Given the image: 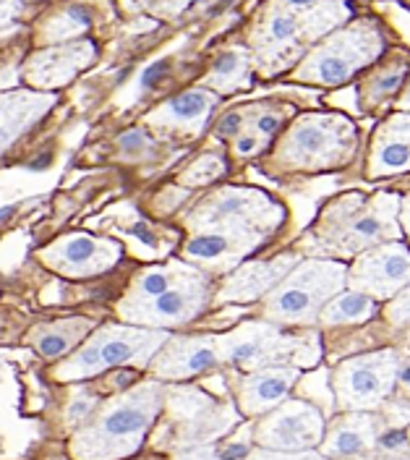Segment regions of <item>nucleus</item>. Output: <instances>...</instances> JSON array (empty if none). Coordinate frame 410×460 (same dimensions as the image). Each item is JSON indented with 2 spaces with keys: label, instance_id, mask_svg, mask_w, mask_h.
Wrapping results in <instances>:
<instances>
[{
  "label": "nucleus",
  "instance_id": "nucleus-1",
  "mask_svg": "<svg viewBox=\"0 0 410 460\" xmlns=\"http://www.w3.org/2000/svg\"><path fill=\"white\" fill-rule=\"evenodd\" d=\"M283 220V207L257 189H222L188 217L194 235L186 257L209 270L228 272L254 252Z\"/></svg>",
  "mask_w": 410,
  "mask_h": 460
},
{
  "label": "nucleus",
  "instance_id": "nucleus-2",
  "mask_svg": "<svg viewBox=\"0 0 410 460\" xmlns=\"http://www.w3.org/2000/svg\"><path fill=\"white\" fill-rule=\"evenodd\" d=\"M317 241L329 254L358 257L361 252L387 241H400V197L348 194L324 209L314 228Z\"/></svg>",
  "mask_w": 410,
  "mask_h": 460
},
{
  "label": "nucleus",
  "instance_id": "nucleus-3",
  "mask_svg": "<svg viewBox=\"0 0 410 460\" xmlns=\"http://www.w3.org/2000/svg\"><path fill=\"white\" fill-rule=\"evenodd\" d=\"M165 395L160 382H144L113 401L87 431L76 437L74 453L82 460H113L134 453L157 419Z\"/></svg>",
  "mask_w": 410,
  "mask_h": 460
},
{
  "label": "nucleus",
  "instance_id": "nucleus-4",
  "mask_svg": "<svg viewBox=\"0 0 410 460\" xmlns=\"http://www.w3.org/2000/svg\"><path fill=\"white\" fill-rule=\"evenodd\" d=\"M348 286V267L335 259H301L266 293L264 319L275 324H314L322 309Z\"/></svg>",
  "mask_w": 410,
  "mask_h": 460
},
{
  "label": "nucleus",
  "instance_id": "nucleus-5",
  "mask_svg": "<svg viewBox=\"0 0 410 460\" xmlns=\"http://www.w3.org/2000/svg\"><path fill=\"white\" fill-rule=\"evenodd\" d=\"M384 31L374 19L351 22L332 31L295 68V79L303 84L340 86L366 71L384 53Z\"/></svg>",
  "mask_w": 410,
  "mask_h": 460
},
{
  "label": "nucleus",
  "instance_id": "nucleus-6",
  "mask_svg": "<svg viewBox=\"0 0 410 460\" xmlns=\"http://www.w3.org/2000/svg\"><path fill=\"white\" fill-rule=\"evenodd\" d=\"M355 139V126L345 115H301L285 131L275 160L285 171H329L351 160Z\"/></svg>",
  "mask_w": 410,
  "mask_h": 460
},
{
  "label": "nucleus",
  "instance_id": "nucleus-7",
  "mask_svg": "<svg viewBox=\"0 0 410 460\" xmlns=\"http://www.w3.org/2000/svg\"><path fill=\"white\" fill-rule=\"evenodd\" d=\"M170 335L154 327H128V324H108L97 330L87 343L82 345L68 361H63L56 376L58 379H82L89 374L110 369V367H144L154 353L165 345Z\"/></svg>",
  "mask_w": 410,
  "mask_h": 460
},
{
  "label": "nucleus",
  "instance_id": "nucleus-8",
  "mask_svg": "<svg viewBox=\"0 0 410 460\" xmlns=\"http://www.w3.org/2000/svg\"><path fill=\"white\" fill-rule=\"evenodd\" d=\"M217 348L222 361L240 369H264L301 356L306 364L319 358V341L285 335L275 322H246L225 335H217Z\"/></svg>",
  "mask_w": 410,
  "mask_h": 460
},
{
  "label": "nucleus",
  "instance_id": "nucleus-9",
  "mask_svg": "<svg viewBox=\"0 0 410 460\" xmlns=\"http://www.w3.org/2000/svg\"><path fill=\"white\" fill-rule=\"evenodd\" d=\"M403 358L397 350H371L345 358L332 374V393L340 411H374L400 382Z\"/></svg>",
  "mask_w": 410,
  "mask_h": 460
},
{
  "label": "nucleus",
  "instance_id": "nucleus-10",
  "mask_svg": "<svg viewBox=\"0 0 410 460\" xmlns=\"http://www.w3.org/2000/svg\"><path fill=\"white\" fill-rule=\"evenodd\" d=\"M324 429L327 421L314 402L288 398L257 421L254 442L264 450L303 453V450H317L322 445Z\"/></svg>",
  "mask_w": 410,
  "mask_h": 460
},
{
  "label": "nucleus",
  "instance_id": "nucleus-11",
  "mask_svg": "<svg viewBox=\"0 0 410 460\" xmlns=\"http://www.w3.org/2000/svg\"><path fill=\"white\" fill-rule=\"evenodd\" d=\"M206 301H209V280L202 270L191 267L188 275H183L170 290L149 298L144 304H131V306L118 304V312L131 324L165 330V327L186 324L194 316L202 314Z\"/></svg>",
  "mask_w": 410,
  "mask_h": 460
},
{
  "label": "nucleus",
  "instance_id": "nucleus-12",
  "mask_svg": "<svg viewBox=\"0 0 410 460\" xmlns=\"http://www.w3.org/2000/svg\"><path fill=\"white\" fill-rule=\"evenodd\" d=\"M165 398L176 427V439L188 447L214 442L217 437L233 429L238 421L235 405L214 401L196 387H176Z\"/></svg>",
  "mask_w": 410,
  "mask_h": 460
},
{
  "label": "nucleus",
  "instance_id": "nucleus-13",
  "mask_svg": "<svg viewBox=\"0 0 410 460\" xmlns=\"http://www.w3.org/2000/svg\"><path fill=\"white\" fill-rule=\"evenodd\" d=\"M406 286H410V249L403 241L371 246L348 267V288L377 301H389Z\"/></svg>",
  "mask_w": 410,
  "mask_h": 460
},
{
  "label": "nucleus",
  "instance_id": "nucleus-14",
  "mask_svg": "<svg viewBox=\"0 0 410 460\" xmlns=\"http://www.w3.org/2000/svg\"><path fill=\"white\" fill-rule=\"evenodd\" d=\"M39 259L65 278H92L105 275L120 261V246L110 238L71 233L53 241L39 252Z\"/></svg>",
  "mask_w": 410,
  "mask_h": 460
},
{
  "label": "nucleus",
  "instance_id": "nucleus-15",
  "mask_svg": "<svg viewBox=\"0 0 410 460\" xmlns=\"http://www.w3.org/2000/svg\"><path fill=\"white\" fill-rule=\"evenodd\" d=\"M222 361L217 338H168L165 345L149 361V369L157 379H188L196 374L212 372Z\"/></svg>",
  "mask_w": 410,
  "mask_h": 460
},
{
  "label": "nucleus",
  "instance_id": "nucleus-16",
  "mask_svg": "<svg viewBox=\"0 0 410 460\" xmlns=\"http://www.w3.org/2000/svg\"><path fill=\"white\" fill-rule=\"evenodd\" d=\"M301 379V369L291 364H275L254 369L238 382V411L249 419H259L291 398Z\"/></svg>",
  "mask_w": 410,
  "mask_h": 460
},
{
  "label": "nucleus",
  "instance_id": "nucleus-17",
  "mask_svg": "<svg viewBox=\"0 0 410 460\" xmlns=\"http://www.w3.org/2000/svg\"><path fill=\"white\" fill-rule=\"evenodd\" d=\"M306 27H311V31L319 37L327 31L324 24H317L314 22V13L309 11H293L283 3H275L266 16L259 22V29H257V53H259V60L266 63V60H275V58H285L293 56L295 48L301 45L298 37Z\"/></svg>",
  "mask_w": 410,
  "mask_h": 460
},
{
  "label": "nucleus",
  "instance_id": "nucleus-18",
  "mask_svg": "<svg viewBox=\"0 0 410 460\" xmlns=\"http://www.w3.org/2000/svg\"><path fill=\"white\" fill-rule=\"evenodd\" d=\"M94 58H97V48L92 40L53 45V48L30 58L24 79L37 89L65 86L79 71H84Z\"/></svg>",
  "mask_w": 410,
  "mask_h": 460
},
{
  "label": "nucleus",
  "instance_id": "nucleus-19",
  "mask_svg": "<svg viewBox=\"0 0 410 460\" xmlns=\"http://www.w3.org/2000/svg\"><path fill=\"white\" fill-rule=\"evenodd\" d=\"M379 445V427L369 411H343L327 424L322 445L317 447L324 458H363Z\"/></svg>",
  "mask_w": 410,
  "mask_h": 460
},
{
  "label": "nucleus",
  "instance_id": "nucleus-20",
  "mask_svg": "<svg viewBox=\"0 0 410 460\" xmlns=\"http://www.w3.org/2000/svg\"><path fill=\"white\" fill-rule=\"evenodd\" d=\"M301 259L295 254H283L277 259H269V261H249L243 267L233 270L228 275V280L222 283L220 293H217V301L220 304H249V301H257L266 296L272 288L277 286Z\"/></svg>",
  "mask_w": 410,
  "mask_h": 460
},
{
  "label": "nucleus",
  "instance_id": "nucleus-21",
  "mask_svg": "<svg viewBox=\"0 0 410 460\" xmlns=\"http://www.w3.org/2000/svg\"><path fill=\"white\" fill-rule=\"evenodd\" d=\"M410 171V113L387 118L374 131L369 149V178H389Z\"/></svg>",
  "mask_w": 410,
  "mask_h": 460
},
{
  "label": "nucleus",
  "instance_id": "nucleus-22",
  "mask_svg": "<svg viewBox=\"0 0 410 460\" xmlns=\"http://www.w3.org/2000/svg\"><path fill=\"white\" fill-rule=\"evenodd\" d=\"M217 105V94L209 89H188L170 97L157 111L147 115V126L160 131H202L212 108Z\"/></svg>",
  "mask_w": 410,
  "mask_h": 460
},
{
  "label": "nucleus",
  "instance_id": "nucleus-23",
  "mask_svg": "<svg viewBox=\"0 0 410 460\" xmlns=\"http://www.w3.org/2000/svg\"><path fill=\"white\" fill-rule=\"evenodd\" d=\"M53 105H56V97L48 92L19 89V92L0 94V155Z\"/></svg>",
  "mask_w": 410,
  "mask_h": 460
},
{
  "label": "nucleus",
  "instance_id": "nucleus-24",
  "mask_svg": "<svg viewBox=\"0 0 410 460\" xmlns=\"http://www.w3.org/2000/svg\"><path fill=\"white\" fill-rule=\"evenodd\" d=\"M408 71V58L395 56L392 60H384L379 68H374V71L363 79V84L358 89L361 105H363V108H377L379 102L395 97V94L403 89V84H406Z\"/></svg>",
  "mask_w": 410,
  "mask_h": 460
},
{
  "label": "nucleus",
  "instance_id": "nucleus-25",
  "mask_svg": "<svg viewBox=\"0 0 410 460\" xmlns=\"http://www.w3.org/2000/svg\"><path fill=\"white\" fill-rule=\"evenodd\" d=\"M377 298L361 293V290H340L319 314V322L327 327H343V324H363L377 314Z\"/></svg>",
  "mask_w": 410,
  "mask_h": 460
},
{
  "label": "nucleus",
  "instance_id": "nucleus-26",
  "mask_svg": "<svg viewBox=\"0 0 410 460\" xmlns=\"http://www.w3.org/2000/svg\"><path fill=\"white\" fill-rule=\"evenodd\" d=\"M92 322L87 316H76V319H60L53 324L37 327L31 341L39 348V353L45 358H60L65 350H71L79 341H84V335L89 332Z\"/></svg>",
  "mask_w": 410,
  "mask_h": 460
},
{
  "label": "nucleus",
  "instance_id": "nucleus-27",
  "mask_svg": "<svg viewBox=\"0 0 410 460\" xmlns=\"http://www.w3.org/2000/svg\"><path fill=\"white\" fill-rule=\"evenodd\" d=\"M188 270H191V267H186V264H180V261H170V264H162V267L144 270V272L134 280V286L126 293V298L120 301V306L144 304L149 298H154V296L170 290L183 275H188Z\"/></svg>",
  "mask_w": 410,
  "mask_h": 460
},
{
  "label": "nucleus",
  "instance_id": "nucleus-28",
  "mask_svg": "<svg viewBox=\"0 0 410 460\" xmlns=\"http://www.w3.org/2000/svg\"><path fill=\"white\" fill-rule=\"evenodd\" d=\"M249 68H251V58L243 48L225 50L222 56L214 60L206 84L217 92H233L238 86H246L249 82Z\"/></svg>",
  "mask_w": 410,
  "mask_h": 460
},
{
  "label": "nucleus",
  "instance_id": "nucleus-29",
  "mask_svg": "<svg viewBox=\"0 0 410 460\" xmlns=\"http://www.w3.org/2000/svg\"><path fill=\"white\" fill-rule=\"evenodd\" d=\"M92 27V11L87 5H68L58 13H53L45 27H42V42L56 45V42H68L79 37L84 29Z\"/></svg>",
  "mask_w": 410,
  "mask_h": 460
},
{
  "label": "nucleus",
  "instance_id": "nucleus-30",
  "mask_svg": "<svg viewBox=\"0 0 410 460\" xmlns=\"http://www.w3.org/2000/svg\"><path fill=\"white\" fill-rule=\"evenodd\" d=\"M222 172H225L222 157H217V155H205V157H199L188 171L183 172L178 181H180L183 186H205V183H212L214 178H220Z\"/></svg>",
  "mask_w": 410,
  "mask_h": 460
},
{
  "label": "nucleus",
  "instance_id": "nucleus-31",
  "mask_svg": "<svg viewBox=\"0 0 410 460\" xmlns=\"http://www.w3.org/2000/svg\"><path fill=\"white\" fill-rule=\"evenodd\" d=\"M387 319L397 327H410V286L395 293L387 304Z\"/></svg>",
  "mask_w": 410,
  "mask_h": 460
},
{
  "label": "nucleus",
  "instance_id": "nucleus-32",
  "mask_svg": "<svg viewBox=\"0 0 410 460\" xmlns=\"http://www.w3.org/2000/svg\"><path fill=\"white\" fill-rule=\"evenodd\" d=\"M94 405H97V395H94L92 390H79V393L74 395L71 405H68V411H65V419H68L71 424H79V421H84L89 413H92Z\"/></svg>",
  "mask_w": 410,
  "mask_h": 460
},
{
  "label": "nucleus",
  "instance_id": "nucleus-33",
  "mask_svg": "<svg viewBox=\"0 0 410 460\" xmlns=\"http://www.w3.org/2000/svg\"><path fill=\"white\" fill-rule=\"evenodd\" d=\"M243 460H329L324 458L319 450H303V453H280V450H264L257 447L254 453H249Z\"/></svg>",
  "mask_w": 410,
  "mask_h": 460
},
{
  "label": "nucleus",
  "instance_id": "nucleus-34",
  "mask_svg": "<svg viewBox=\"0 0 410 460\" xmlns=\"http://www.w3.org/2000/svg\"><path fill=\"white\" fill-rule=\"evenodd\" d=\"M233 146L238 157H251V155L262 152V146H266V137L259 134L257 128H254V131H243V128H240V134L235 137Z\"/></svg>",
  "mask_w": 410,
  "mask_h": 460
},
{
  "label": "nucleus",
  "instance_id": "nucleus-35",
  "mask_svg": "<svg viewBox=\"0 0 410 460\" xmlns=\"http://www.w3.org/2000/svg\"><path fill=\"white\" fill-rule=\"evenodd\" d=\"M254 128L264 134L266 139L275 137L280 128H283V113H275V111H262V113L254 118Z\"/></svg>",
  "mask_w": 410,
  "mask_h": 460
},
{
  "label": "nucleus",
  "instance_id": "nucleus-36",
  "mask_svg": "<svg viewBox=\"0 0 410 460\" xmlns=\"http://www.w3.org/2000/svg\"><path fill=\"white\" fill-rule=\"evenodd\" d=\"M176 460H228L222 453H217L214 447H209V445H194V447H188V450H183V453H178Z\"/></svg>",
  "mask_w": 410,
  "mask_h": 460
},
{
  "label": "nucleus",
  "instance_id": "nucleus-37",
  "mask_svg": "<svg viewBox=\"0 0 410 460\" xmlns=\"http://www.w3.org/2000/svg\"><path fill=\"white\" fill-rule=\"evenodd\" d=\"M240 128H243V115L228 113L217 123V137H238Z\"/></svg>",
  "mask_w": 410,
  "mask_h": 460
},
{
  "label": "nucleus",
  "instance_id": "nucleus-38",
  "mask_svg": "<svg viewBox=\"0 0 410 460\" xmlns=\"http://www.w3.org/2000/svg\"><path fill=\"white\" fill-rule=\"evenodd\" d=\"M191 0H154V13H160V16H178L186 5H188Z\"/></svg>",
  "mask_w": 410,
  "mask_h": 460
},
{
  "label": "nucleus",
  "instance_id": "nucleus-39",
  "mask_svg": "<svg viewBox=\"0 0 410 460\" xmlns=\"http://www.w3.org/2000/svg\"><path fill=\"white\" fill-rule=\"evenodd\" d=\"M118 144L123 146V149H142V146H147V137H144V131L142 128H131L128 134H123Z\"/></svg>",
  "mask_w": 410,
  "mask_h": 460
},
{
  "label": "nucleus",
  "instance_id": "nucleus-40",
  "mask_svg": "<svg viewBox=\"0 0 410 460\" xmlns=\"http://www.w3.org/2000/svg\"><path fill=\"white\" fill-rule=\"evenodd\" d=\"M22 11V0H0V27L11 24Z\"/></svg>",
  "mask_w": 410,
  "mask_h": 460
},
{
  "label": "nucleus",
  "instance_id": "nucleus-41",
  "mask_svg": "<svg viewBox=\"0 0 410 460\" xmlns=\"http://www.w3.org/2000/svg\"><path fill=\"white\" fill-rule=\"evenodd\" d=\"M400 226H403V230H406V235H408L410 241V194H406L400 199Z\"/></svg>",
  "mask_w": 410,
  "mask_h": 460
},
{
  "label": "nucleus",
  "instance_id": "nucleus-42",
  "mask_svg": "<svg viewBox=\"0 0 410 460\" xmlns=\"http://www.w3.org/2000/svg\"><path fill=\"white\" fill-rule=\"evenodd\" d=\"M283 5L293 8V11H306V8H314V5H322L327 0H280Z\"/></svg>",
  "mask_w": 410,
  "mask_h": 460
},
{
  "label": "nucleus",
  "instance_id": "nucleus-43",
  "mask_svg": "<svg viewBox=\"0 0 410 460\" xmlns=\"http://www.w3.org/2000/svg\"><path fill=\"white\" fill-rule=\"evenodd\" d=\"M149 5H154V0H123V8L128 13H139V11H144Z\"/></svg>",
  "mask_w": 410,
  "mask_h": 460
},
{
  "label": "nucleus",
  "instance_id": "nucleus-44",
  "mask_svg": "<svg viewBox=\"0 0 410 460\" xmlns=\"http://www.w3.org/2000/svg\"><path fill=\"white\" fill-rule=\"evenodd\" d=\"M11 212H13V207H0V223H5L11 217Z\"/></svg>",
  "mask_w": 410,
  "mask_h": 460
},
{
  "label": "nucleus",
  "instance_id": "nucleus-45",
  "mask_svg": "<svg viewBox=\"0 0 410 460\" xmlns=\"http://www.w3.org/2000/svg\"><path fill=\"white\" fill-rule=\"evenodd\" d=\"M400 102H403V108H406V111H410V84H408V89L403 92V97H400Z\"/></svg>",
  "mask_w": 410,
  "mask_h": 460
},
{
  "label": "nucleus",
  "instance_id": "nucleus-46",
  "mask_svg": "<svg viewBox=\"0 0 410 460\" xmlns=\"http://www.w3.org/2000/svg\"><path fill=\"white\" fill-rule=\"evenodd\" d=\"M406 437H408V442H410V427H408V431H406Z\"/></svg>",
  "mask_w": 410,
  "mask_h": 460
}]
</instances>
